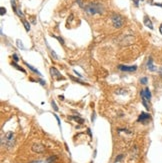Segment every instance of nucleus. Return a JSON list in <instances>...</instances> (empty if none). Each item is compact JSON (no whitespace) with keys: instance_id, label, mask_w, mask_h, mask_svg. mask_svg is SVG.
<instances>
[{"instance_id":"1","label":"nucleus","mask_w":162,"mask_h":163,"mask_svg":"<svg viewBox=\"0 0 162 163\" xmlns=\"http://www.w3.org/2000/svg\"><path fill=\"white\" fill-rule=\"evenodd\" d=\"M141 95V99H142V103L145 106V108L148 110L149 109V102L151 100V92L149 90V88H145L143 90H141L140 92Z\"/></svg>"},{"instance_id":"2","label":"nucleus","mask_w":162,"mask_h":163,"mask_svg":"<svg viewBox=\"0 0 162 163\" xmlns=\"http://www.w3.org/2000/svg\"><path fill=\"white\" fill-rule=\"evenodd\" d=\"M85 10L86 12H88L89 14H96V13H101L102 12V7L99 5V4H96V3H91L89 5H87L85 7Z\"/></svg>"},{"instance_id":"3","label":"nucleus","mask_w":162,"mask_h":163,"mask_svg":"<svg viewBox=\"0 0 162 163\" xmlns=\"http://www.w3.org/2000/svg\"><path fill=\"white\" fill-rule=\"evenodd\" d=\"M3 139H5V143L2 144L3 146H6L7 148H11L14 145V134H13V132H7Z\"/></svg>"},{"instance_id":"4","label":"nucleus","mask_w":162,"mask_h":163,"mask_svg":"<svg viewBox=\"0 0 162 163\" xmlns=\"http://www.w3.org/2000/svg\"><path fill=\"white\" fill-rule=\"evenodd\" d=\"M112 24L115 28H121L124 24V19L120 16V15H117V14H114L112 16Z\"/></svg>"},{"instance_id":"5","label":"nucleus","mask_w":162,"mask_h":163,"mask_svg":"<svg viewBox=\"0 0 162 163\" xmlns=\"http://www.w3.org/2000/svg\"><path fill=\"white\" fill-rule=\"evenodd\" d=\"M150 120H151V116L149 113H146V112H142L138 117V122H140L142 124H147V123H149Z\"/></svg>"},{"instance_id":"6","label":"nucleus","mask_w":162,"mask_h":163,"mask_svg":"<svg viewBox=\"0 0 162 163\" xmlns=\"http://www.w3.org/2000/svg\"><path fill=\"white\" fill-rule=\"evenodd\" d=\"M50 74H51V76L53 77V78H56L57 80H61V79H64V77H62L61 76V74H60V72L55 68V67H51L50 68Z\"/></svg>"},{"instance_id":"7","label":"nucleus","mask_w":162,"mask_h":163,"mask_svg":"<svg viewBox=\"0 0 162 163\" xmlns=\"http://www.w3.org/2000/svg\"><path fill=\"white\" fill-rule=\"evenodd\" d=\"M118 69L121 70V71H124V72H133L137 69V66L136 65H133V66H125V65H119L118 66Z\"/></svg>"},{"instance_id":"8","label":"nucleus","mask_w":162,"mask_h":163,"mask_svg":"<svg viewBox=\"0 0 162 163\" xmlns=\"http://www.w3.org/2000/svg\"><path fill=\"white\" fill-rule=\"evenodd\" d=\"M45 150V147L41 144H34L32 146V151L33 152H37V153H41Z\"/></svg>"},{"instance_id":"9","label":"nucleus","mask_w":162,"mask_h":163,"mask_svg":"<svg viewBox=\"0 0 162 163\" xmlns=\"http://www.w3.org/2000/svg\"><path fill=\"white\" fill-rule=\"evenodd\" d=\"M147 69L149 71H156V67L153 64V60H152L151 57L148 58V61H147Z\"/></svg>"},{"instance_id":"10","label":"nucleus","mask_w":162,"mask_h":163,"mask_svg":"<svg viewBox=\"0 0 162 163\" xmlns=\"http://www.w3.org/2000/svg\"><path fill=\"white\" fill-rule=\"evenodd\" d=\"M56 159H57L56 156H51V157H49L46 160H36V161H32L31 163H52L54 160H56Z\"/></svg>"},{"instance_id":"11","label":"nucleus","mask_w":162,"mask_h":163,"mask_svg":"<svg viewBox=\"0 0 162 163\" xmlns=\"http://www.w3.org/2000/svg\"><path fill=\"white\" fill-rule=\"evenodd\" d=\"M144 25L150 29H153V23L152 21L148 18V16H144Z\"/></svg>"},{"instance_id":"12","label":"nucleus","mask_w":162,"mask_h":163,"mask_svg":"<svg viewBox=\"0 0 162 163\" xmlns=\"http://www.w3.org/2000/svg\"><path fill=\"white\" fill-rule=\"evenodd\" d=\"M24 63H25V65H27V66H28V68H29V69H31V70H32L33 72H35V73H37V74H38V75H40V76L42 75V74H41V73H40V72H39V71H38V70H37L36 68H34V67H33L32 65H30V64H28L27 62H24Z\"/></svg>"},{"instance_id":"13","label":"nucleus","mask_w":162,"mask_h":163,"mask_svg":"<svg viewBox=\"0 0 162 163\" xmlns=\"http://www.w3.org/2000/svg\"><path fill=\"white\" fill-rule=\"evenodd\" d=\"M22 22H23V24H24V27H25L26 31H29V30H30V24H29L26 20H24L23 18H22Z\"/></svg>"},{"instance_id":"14","label":"nucleus","mask_w":162,"mask_h":163,"mask_svg":"<svg viewBox=\"0 0 162 163\" xmlns=\"http://www.w3.org/2000/svg\"><path fill=\"white\" fill-rule=\"evenodd\" d=\"M12 66H13V67H15L16 69H18L19 71H22L23 73H25V70H24V69H23L22 67H20V66H18V65L16 64V62H13V63H12Z\"/></svg>"},{"instance_id":"15","label":"nucleus","mask_w":162,"mask_h":163,"mask_svg":"<svg viewBox=\"0 0 162 163\" xmlns=\"http://www.w3.org/2000/svg\"><path fill=\"white\" fill-rule=\"evenodd\" d=\"M71 118H72V119H74L75 121H77V122H78V123H80V124H82V123L84 122V120H83L82 118H80V117H78V116H72Z\"/></svg>"},{"instance_id":"16","label":"nucleus","mask_w":162,"mask_h":163,"mask_svg":"<svg viewBox=\"0 0 162 163\" xmlns=\"http://www.w3.org/2000/svg\"><path fill=\"white\" fill-rule=\"evenodd\" d=\"M46 44H47V43H46ZM47 47H48V49L50 50V53H51V55L53 56V58H54V59H58V57H57L56 53H55V52H54V51H53V50H52V49L49 47V45H48V44H47Z\"/></svg>"},{"instance_id":"17","label":"nucleus","mask_w":162,"mask_h":163,"mask_svg":"<svg viewBox=\"0 0 162 163\" xmlns=\"http://www.w3.org/2000/svg\"><path fill=\"white\" fill-rule=\"evenodd\" d=\"M115 93L116 94H126V90L125 89H116Z\"/></svg>"},{"instance_id":"18","label":"nucleus","mask_w":162,"mask_h":163,"mask_svg":"<svg viewBox=\"0 0 162 163\" xmlns=\"http://www.w3.org/2000/svg\"><path fill=\"white\" fill-rule=\"evenodd\" d=\"M16 43H17V46L20 48V49H22V50H24L25 48H24V46H23V44H22V42L20 41V40H17L16 41Z\"/></svg>"},{"instance_id":"19","label":"nucleus","mask_w":162,"mask_h":163,"mask_svg":"<svg viewBox=\"0 0 162 163\" xmlns=\"http://www.w3.org/2000/svg\"><path fill=\"white\" fill-rule=\"evenodd\" d=\"M147 82H148V78L147 77H142V78H140V83L141 84H147Z\"/></svg>"},{"instance_id":"20","label":"nucleus","mask_w":162,"mask_h":163,"mask_svg":"<svg viewBox=\"0 0 162 163\" xmlns=\"http://www.w3.org/2000/svg\"><path fill=\"white\" fill-rule=\"evenodd\" d=\"M51 105H52V107L54 108V110H55V111H58V107L56 106V103H55V101H53V100H52V101H51Z\"/></svg>"},{"instance_id":"21","label":"nucleus","mask_w":162,"mask_h":163,"mask_svg":"<svg viewBox=\"0 0 162 163\" xmlns=\"http://www.w3.org/2000/svg\"><path fill=\"white\" fill-rule=\"evenodd\" d=\"M0 10H1V12H0V14H1V16H3L5 13H6V9L4 8V7H1L0 8Z\"/></svg>"},{"instance_id":"22","label":"nucleus","mask_w":162,"mask_h":163,"mask_svg":"<svg viewBox=\"0 0 162 163\" xmlns=\"http://www.w3.org/2000/svg\"><path fill=\"white\" fill-rule=\"evenodd\" d=\"M12 58H13V60H14V62H17V61L19 60V58H18V56H17V54H13V55H12Z\"/></svg>"},{"instance_id":"23","label":"nucleus","mask_w":162,"mask_h":163,"mask_svg":"<svg viewBox=\"0 0 162 163\" xmlns=\"http://www.w3.org/2000/svg\"><path fill=\"white\" fill-rule=\"evenodd\" d=\"M122 157H123V156H122V155H121V154H120V155H119V156H118V157H116V159H115V162H118V161H120V160H121V158H122Z\"/></svg>"},{"instance_id":"24","label":"nucleus","mask_w":162,"mask_h":163,"mask_svg":"<svg viewBox=\"0 0 162 163\" xmlns=\"http://www.w3.org/2000/svg\"><path fill=\"white\" fill-rule=\"evenodd\" d=\"M54 116H55V118H56V120H57V122H58V125L60 126V119H59V117H58L56 114H54Z\"/></svg>"},{"instance_id":"25","label":"nucleus","mask_w":162,"mask_h":163,"mask_svg":"<svg viewBox=\"0 0 162 163\" xmlns=\"http://www.w3.org/2000/svg\"><path fill=\"white\" fill-rule=\"evenodd\" d=\"M133 2H134V4H135L136 7L139 5V0H133Z\"/></svg>"},{"instance_id":"26","label":"nucleus","mask_w":162,"mask_h":163,"mask_svg":"<svg viewBox=\"0 0 162 163\" xmlns=\"http://www.w3.org/2000/svg\"><path fill=\"white\" fill-rule=\"evenodd\" d=\"M55 38H57V39L60 41V43H61V44H64V42H63V39H62V38H60V37H55Z\"/></svg>"},{"instance_id":"27","label":"nucleus","mask_w":162,"mask_h":163,"mask_svg":"<svg viewBox=\"0 0 162 163\" xmlns=\"http://www.w3.org/2000/svg\"><path fill=\"white\" fill-rule=\"evenodd\" d=\"M74 73H75V74H76L77 76H79V77H81V78H82V75H81V74H79V73H78V72H77L76 70H74Z\"/></svg>"},{"instance_id":"28","label":"nucleus","mask_w":162,"mask_h":163,"mask_svg":"<svg viewBox=\"0 0 162 163\" xmlns=\"http://www.w3.org/2000/svg\"><path fill=\"white\" fill-rule=\"evenodd\" d=\"M59 99H60V100H64V96H63V95H60V96H59Z\"/></svg>"},{"instance_id":"29","label":"nucleus","mask_w":162,"mask_h":163,"mask_svg":"<svg viewBox=\"0 0 162 163\" xmlns=\"http://www.w3.org/2000/svg\"><path fill=\"white\" fill-rule=\"evenodd\" d=\"M159 74H160V76L162 77V66H161V68L159 69Z\"/></svg>"},{"instance_id":"30","label":"nucleus","mask_w":162,"mask_h":163,"mask_svg":"<svg viewBox=\"0 0 162 163\" xmlns=\"http://www.w3.org/2000/svg\"><path fill=\"white\" fill-rule=\"evenodd\" d=\"M159 31H160V33L162 34V24L160 25V26H159Z\"/></svg>"},{"instance_id":"31","label":"nucleus","mask_w":162,"mask_h":163,"mask_svg":"<svg viewBox=\"0 0 162 163\" xmlns=\"http://www.w3.org/2000/svg\"><path fill=\"white\" fill-rule=\"evenodd\" d=\"M39 82H40V83H41L42 85H45V82L43 81V80H39Z\"/></svg>"}]
</instances>
